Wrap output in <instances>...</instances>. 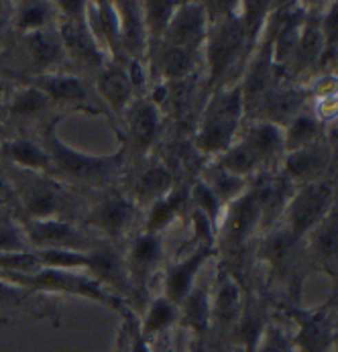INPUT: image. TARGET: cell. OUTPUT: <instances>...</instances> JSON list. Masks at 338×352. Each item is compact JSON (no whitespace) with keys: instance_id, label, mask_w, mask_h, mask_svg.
Segmentation results:
<instances>
[{"instance_id":"1","label":"cell","mask_w":338,"mask_h":352,"mask_svg":"<svg viewBox=\"0 0 338 352\" xmlns=\"http://www.w3.org/2000/svg\"><path fill=\"white\" fill-rule=\"evenodd\" d=\"M55 120L51 122L45 131V145L43 149L47 151L51 159V169L82 182V184H104L108 182L125 163V149H118L112 155H88V153L78 151L70 147L55 131Z\"/></svg>"},{"instance_id":"2","label":"cell","mask_w":338,"mask_h":352,"mask_svg":"<svg viewBox=\"0 0 338 352\" xmlns=\"http://www.w3.org/2000/svg\"><path fill=\"white\" fill-rule=\"evenodd\" d=\"M244 114L241 86L218 90L204 108L196 147L208 155H222L233 143Z\"/></svg>"},{"instance_id":"3","label":"cell","mask_w":338,"mask_h":352,"mask_svg":"<svg viewBox=\"0 0 338 352\" xmlns=\"http://www.w3.org/2000/svg\"><path fill=\"white\" fill-rule=\"evenodd\" d=\"M0 279L21 285L25 289L37 292V294L80 296V298L94 300L102 305H108V307H120L118 298L110 296L98 279H94L90 273H82V271H63V269H47V267H41L39 271L29 273V275L0 271Z\"/></svg>"},{"instance_id":"4","label":"cell","mask_w":338,"mask_h":352,"mask_svg":"<svg viewBox=\"0 0 338 352\" xmlns=\"http://www.w3.org/2000/svg\"><path fill=\"white\" fill-rule=\"evenodd\" d=\"M237 10L239 6L237 2H233V6L220 12V19L212 21V27L208 29L206 47H208V67L212 80H220L246 45L249 33Z\"/></svg>"},{"instance_id":"5","label":"cell","mask_w":338,"mask_h":352,"mask_svg":"<svg viewBox=\"0 0 338 352\" xmlns=\"http://www.w3.org/2000/svg\"><path fill=\"white\" fill-rule=\"evenodd\" d=\"M335 184L332 182H314L302 186L291 194L284 216L288 218L286 230L293 239H302L314 230L332 210H335Z\"/></svg>"},{"instance_id":"6","label":"cell","mask_w":338,"mask_h":352,"mask_svg":"<svg viewBox=\"0 0 338 352\" xmlns=\"http://www.w3.org/2000/svg\"><path fill=\"white\" fill-rule=\"evenodd\" d=\"M21 228L33 251H92V241L80 228H76L63 218H29Z\"/></svg>"},{"instance_id":"7","label":"cell","mask_w":338,"mask_h":352,"mask_svg":"<svg viewBox=\"0 0 338 352\" xmlns=\"http://www.w3.org/2000/svg\"><path fill=\"white\" fill-rule=\"evenodd\" d=\"M210 19L206 4L202 2H180L161 41L169 47L188 51L196 55L206 45Z\"/></svg>"},{"instance_id":"8","label":"cell","mask_w":338,"mask_h":352,"mask_svg":"<svg viewBox=\"0 0 338 352\" xmlns=\"http://www.w3.org/2000/svg\"><path fill=\"white\" fill-rule=\"evenodd\" d=\"M14 182L19 186L21 200L31 220L59 218L57 214L63 204V194L55 182H51L37 171H25V169L17 171Z\"/></svg>"},{"instance_id":"9","label":"cell","mask_w":338,"mask_h":352,"mask_svg":"<svg viewBox=\"0 0 338 352\" xmlns=\"http://www.w3.org/2000/svg\"><path fill=\"white\" fill-rule=\"evenodd\" d=\"M259 226H261V210L253 188L249 186V190L242 196L224 208L216 230L222 232V239L229 247L237 249L253 236V232Z\"/></svg>"},{"instance_id":"10","label":"cell","mask_w":338,"mask_h":352,"mask_svg":"<svg viewBox=\"0 0 338 352\" xmlns=\"http://www.w3.org/2000/svg\"><path fill=\"white\" fill-rule=\"evenodd\" d=\"M242 292L229 269H218L216 285L210 287V320L222 330H233L242 314Z\"/></svg>"},{"instance_id":"11","label":"cell","mask_w":338,"mask_h":352,"mask_svg":"<svg viewBox=\"0 0 338 352\" xmlns=\"http://www.w3.org/2000/svg\"><path fill=\"white\" fill-rule=\"evenodd\" d=\"M214 254V247H198L188 256H182L180 261L171 263L165 271V300L180 307L182 302L188 298L193 289L196 279L202 271V265Z\"/></svg>"},{"instance_id":"12","label":"cell","mask_w":338,"mask_h":352,"mask_svg":"<svg viewBox=\"0 0 338 352\" xmlns=\"http://www.w3.org/2000/svg\"><path fill=\"white\" fill-rule=\"evenodd\" d=\"M297 320V336L293 342L299 352H330L337 342L332 318L326 309L316 311H293Z\"/></svg>"},{"instance_id":"13","label":"cell","mask_w":338,"mask_h":352,"mask_svg":"<svg viewBox=\"0 0 338 352\" xmlns=\"http://www.w3.org/2000/svg\"><path fill=\"white\" fill-rule=\"evenodd\" d=\"M59 41L63 51H67L74 59L80 63L92 65V67H106V51L100 47L94 35L88 29L86 14L80 19H67L59 25Z\"/></svg>"},{"instance_id":"14","label":"cell","mask_w":338,"mask_h":352,"mask_svg":"<svg viewBox=\"0 0 338 352\" xmlns=\"http://www.w3.org/2000/svg\"><path fill=\"white\" fill-rule=\"evenodd\" d=\"M49 102H57L63 106H76L86 112H98L96 108L88 102V90L84 82L76 76L67 74H55V72H43L35 78V84Z\"/></svg>"},{"instance_id":"15","label":"cell","mask_w":338,"mask_h":352,"mask_svg":"<svg viewBox=\"0 0 338 352\" xmlns=\"http://www.w3.org/2000/svg\"><path fill=\"white\" fill-rule=\"evenodd\" d=\"M330 149L320 145V143H314V145H308L304 149H297V151L286 153V159H284V175L290 179V182H302L304 186L306 184H314V182H320L322 173L326 171V167L330 165Z\"/></svg>"},{"instance_id":"16","label":"cell","mask_w":338,"mask_h":352,"mask_svg":"<svg viewBox=\"0 0 338 352\" xmlns=\"http://www.w3.org/2000/svg\"><path fill=\"white\" fill-rule=\"evenodd\" d=\"M133 214H135L133 201L120 198V196H110L94 206V210L88 216V224L92 228H96L98 232H102L110 239H116L129 228Z\"/></svg>"},{"instance_id":"17","label":"cell","mask_w":338,"mask_h":352,"mask_svg":"<svg viewBox=\"0 0 338 352\" xmlns=\"http://www.w3.org/2000/svg\"><path fill=\"white\" fill-rule=\"evenodd\" d=\"M118 19H120V50L127 51L131 59H139L149 51L143 10L139 2H116Z\"/></svg>"},{"instance_id":"18","label":"cell","mask_w":338,"mask_h":352,"mask_svg":"<svg viewBox=\"0 0 338 352\" xmlns=\"http://www.w3.org/2000/svg\"><path fill=\"white\" fill-rule=\"evenodd\" d=\"M290 184L291 182L286 175H263L257 179L255 186H251L261 210V226H267L273 218L286 212V206L293 194Z\"/></svg>"},{"instance_id":"19","label":"cell","mask_w":338,"mask_h":352,"mask_svg":"<svg viewBox=\"0 0 338 352\" xmlns=\"http://www.w3.org/2000/svg\"><path fill=\"white\" fill-rule=\"evenodd\" d=\"M241 141L265 165L273 157L286 153V129L271 120H259L249 129Z\"/></svg>"},{"instance_id":"20","label":"cell","mask_w":338,"mask_h":352,"mask_svg":"<svg viewBox=\"0 0 338 352\" xmlns=\"http://www.w3.org/2000/svg\"><path fill=\"white\" fill-rule=\"evenodd\" d=\"M178 311H180L178 324L188 328L193 336H204L212 326V320H210V285L196 283L192 292L188 294V298L178 307Z\"/></svg>"},{"instance_id":"21","label":"cell","mask_w":338,"mask_h":352,"mask_svg":"<svg viewBox=\"0 0 338 352\" xmlns=\"http://www.w3.org/2000/svg\"><path fill=\"white\" fill-rule=\"evenodd\" d=\"M98 92L110 108H114V110L127 108L135 94L133 84L127 74V67H123L120 63L106 65L98 78Z\"/></svg>"},{"instance_id":"22","label":"cell","mask_w":338,"mask_h":352,"mask_svg":"<svg viewBox=\"0 0 338 352\" xmlns=\"http://www.w3.org/2000/svg\"><path fill=\"white\" fill-rule=\"evenodd\" d=\"M161 131L159 108L151 102H141L131 110V143L137 153L147 151Z\"/></svg>"},{"instance_id":"23","label":"cell","mask_w":338,"mask_h":352,"mask_svg":"<svg viewBox=\"0 0 338 352\" xmlns=\"http://www.w3.org/2000/svg\"><path fill=\"white\" fill-rule=\"evenodd\" d=\"M304 102H306V92L304 90H295V88L269 90L261 100V108L265 112L263 120H271L275 124L286 126L295 114L302 112Z\"/></svg>"},{"instance_id":"24","label":"cell","mask_w":338,"mask_h":352,"mask_svg":"<svg viewBox=\"0 0 338 352\" xmlns=\"http://www.w3.org/2000/svg\"><path fill=\"white\" fill-rule=\"evenodd\" d=\"M171 190H173V173L169 165L155 161V163H149L139 173L137 186H135V198L143 204H153L159 198H163L165 194H169Z\"/></svg>"},{"instance_id":"25","label":"cell","mask_w":338,"mask_h":352,"mask_svg":"<svg viewBox=\"0 0 338 352\" xmlns=\"http://www.w3.org/2000/svg\"><path fill=\"white\" fill-rule=\"evenodd\" d=\"M322 51H324V41L320 33V23L316 19H306L302 25V33L293 51V57H291L293 72H304L312 65H318Z\"/></svg>"},{"instance_id":"26","label":"cell","mask_w":338,"mask_h":352,"mask_svg":"<svg viewBox=\"0 0 338 352\" xmlns=\"http://www.w3.org/2000/svg\"><path fill=\"white\" fill-rule=\"evenodd\" d=\"M4 157L17 167L25 171H51V159L43 147L27 139H14L2 143Z\"/></svg>"},{"instance_id":"27","label":"cell","mask_w":338,"mask_h":352,"mask_svg":"<svg viewBox=\"0 0 338 352\" xmlns=\"http://www.w3.org/2000/svg\"><path fill=\"white\" fill-rule=\"evenodd\" d=\"M163 258V247L161 236L157 234H139L129 252V271L137 279H145L149 273L155 271V267Z\"/></svg>"},{"instance_id":"28","label":"cell","mask_w":338,"mask_h":352,"mask_svg":"<svg viewBox=\"0 0 338 352\" xmlns=\"http://www.w3.org/2000/svg\"><path fill=\"white\" fill-rule=\"evenodd\" d=\"M186 198H188V194L184 190L173 188L169 194H165L163 198L153 201L151 208H149V216H147L145 222L147 234H157L159 236L176 220V216L182 212Z\"/></svg>"},{"instance_id":"29","label":"cell","mask_w":338,"mask_h":352,"mask_svg":"<svg viewBox=\"0 0 338 352\" xmlns=\"http://www.w3.org/2000/svg\"><path fill=\"white\" fill-rule=\"evenodd\" d=\"M25 47L39 69H49L63 59V47L59 37L47 29L25 33Z\"/></svg>"},{"instance_id":"30","label":"cell","mask_w":338,"mask_h":352,"mask_svg":"<svg viewBox=\"0 0 338 352\" xmlns=\"http://www.w3.org/2000/svg\"><path fill=\"white\" fill-rule=\"evenodd\" d=\"M178 320H180V311L173 303L167 302L165 298H155L147 307L139 332L143 334V338L151 342V340L163 336L171 326H176Z\"/></svg>"},{"instance_id":"31","label":"cell","mask_w":338,"mask_h":352,"mask_svg":"<svg viewBox=\"0 0 338 352\" xmlns=\"http://www.w3.org/2000/svg\"><path fill=\"white\" fill-rule=\"evenodd\" d=\"M284 129H286V153H290L318 143V137L322 133V122L316 114L302 110Z\"/></svg>"},{"instance_id":"32","label":"cell","mask_w":338,"mask_h":352,"mask_svg":"<svg viewBox=\"0 0 338 352\" xmlns=\"http://www.w3.org/2000/svg\"><path fill=\"white\" fill-rule=\"evenodd\" d=\"M202 182L216 194V198L222 201L224 208L249 190V182H246V179L229 173V171L222 169L220 165L208 167V169L204 171Z\"/></svg>"},{"instance_id":"33","label":"cell","mask_w":338,"mask_h":352,"mask_svg":"<svg viewBox=\"0 0 338 352\" xmlns=\"http://www.w3.org/2000/svg\"><path fill=\"white\" fill-rule=\"evenodd\" d=\"M193 67H196V55L169 47L165 43L161 45L157 61H155V69H159L165 80H171V82L186 80L193 72Z\"/></svg>"},{"instance_id":"34","label":"cell","mask_w":338,"mask_h":352,"mask_svg":"<svg viewBox=\"0 0 338 352\" xmlns=\"http://www.w3.org/2000/svg\"><path fill=\"white\" fill-rule=\"evenodd\" d=\"M216 165H220L229 173H233L237 177H242V179H246L253 173H257L263 167L261 159L251 151L242 141H235L226 151L222 153V155H218Z\"/></svg>"},{"instance_id":"35","label":"cell","mask_w":338,"mask_h":352,"mask_svg":"<svg viewBox=\"0 0 338 352\" xmlns=\"http://www.w3.org/2000/svg\"><path fill=\"white\" fill-rule=\"evenodd\" d=\"M88 273L100 283H110L116 287H125V267L118 254L108 249H92L90 251V269Z\"/></svg>"},{"instance_id":"36","label":"cell","mask_w":338,"mask_h":352,"mask_svg":"<svg viewBox=\"0 0 338 352\" xmlns=\"http://www.w3.org/2000/svg\"><path fill=\"white\" fill-rule=\"evenodd\" d=\"M310 234L316 258L332 267V263L337 261V208L314 230H310Z\"/></svg>"},{"instance_id":"37","label":"cell","mask_w":338,"mask_h":352,"mask_svg":"<svg viewBox=\"0 0 338 352\" xmlns=\"http://www.w3.org/2000/svg\"><path fill=\"white\" fill-rule=\"evenodd\" d=\"M178 0H155V2H141V10H143V21H145L147 35L149 41L151 39H161L176 8H178Z\"/></svg>"},{"instance_id":"38","label":"cell","mask_w":338,"mask_h":352,"mask_svg":"<svg viewBox=\"0 0 338 352\" xmlns=\"http://www.w3.org/2000/svg\"><path fill=\"white\" fill-rule=\"evenodd\" d=\"M53 6L49 2H21L14 10V25L23 33H33L47 29Z\"/></svg>"},{"instance_id":"39","label":"cell","mask_w":338,"mask_h":352,"mask_svg":"<svg viewBox=\"0 0 338 352\" xmlns=\"http://www.w3.org/2000/svg\"><path fill=\"white\" fill-rule=\"evenodd\" d=\"M49 104H51L49 98L37 86H27L19 90L14 98L10 100V114L17 118H29V116L43 112Z\"/></svg>"},{"instance_id":"40","label":"cell","mask_w":338,"mask_h":352,"mask_svg":"<svg viewBox=\"0 0 338 352\" xmlns=\"http://www.w3.org/2000/svg\"><path fill=\"white\" fill-rule=\"evenodd\" d=\"M190 198H192V201L196 204V210L202 212V214L208 218V222L214 226V230H216V228H218V222H220V218H222V212H224L222 201L216 198V194H214L202 179L196 182L192 186Z\"/></svg>"},{"instance_id":"41","label":"cell","mask_w":338,"mask_h":352,"mask_svg":"<svg viewBox=\"0 0 338 352\" xmlns=\"http://www.w3.org/2000/svg\"><path fill=\"white\" fill-rule=\"evenodd\" d=\"M33 251L25 239L23 228L8 216H0V252Z\"/></svg>"},{"instance_id":"42","label":"cell","mask_w":338,"mask_h":352,"mask_svg":"<svg viewBox=\"0 0 338 352\" xmlns=\"http://www.w3.org/2000/svg\"><path fill=\"white\" fill-rule=\"evenodd\" d=\"M37 298V292L25 289L21 285H14L10 281L0 279V311L4 309H19L25 307Z\"/></svg>"},{"instance_id":"43","label":"cell","mask_w":338,"mask_h":352,"mask_svg":"<svg viewBox=\"0 0 338 352\" xmlns=\"http://www.w3.org/2000/svg\"><path fill=\"white\" fill-rule=\"evenodd\" d=\"M253 352H297V351H295L293 342H291L290 338H288V336H286L277 326L267 324V328H265V332H263V336H261V340H259L257 349H255Z\"/></svg>"},{"instance_id":"44","label":"cell","mask_w":338,"mask_h":352,"mask_svg":"<svg viewBox=\"0 0 338 352\" xmlns=\"http://www.w3.org/2000/svg\"><path fill=\"white\" fill-rule=\"evenodd\" d=\"M125 352H153V346H151V342L143 338V334L139 332V328L133 332V336H131V340H129V349Z\"/></svg>"},{"instance_id":"45","label":"cell","mask_w":338,"mask_h":352,"mask_svg":"<svg viewBox=\"0 0 338 352\" xmlns=\"http://www.w3.org/2000/svg\"><path fill=\"white\" fill-rule=\"evenodd\" d=\"M206 336V334H204ZM204 336H193L192 346H190V352H214L204 340Z\"/></svg>"},{"instance_id":"46","label":"cell","mask_w":338,"mask_h":352,"mask_svg":"<svg viewBox=\"0 0 338 352\" xmlns=\"http://www.w3.org/2000/svg\"><path fill=\"white\" fill-rule=\"evenodd\" d=\"M151 346H153V352H169V349H165L161 340H157V342H155V344H151Z\"/></svg>"},{"instance_id":"47","label":"cell","mask_w":338,"mask_h":352,"mask_svg":"<svg viewBox=\"0 0 338 352\" xmlns=\"http://www.w3.org/2000/svg\"><path fill=\"white\" fill-rule=\"evenodd\" d=\"M2 31H4V19H2V14H0V35H2Z\"/></svg>"},{"instance_id":"48","label":"cell","mask_w":338,"mask_h":352,"mask_svg":"<svg viewBox=\"0 0 338 352\" xmlns=\"http://www.w3.org/2000/svg\"><path fill=\"white\" fill-rule=\"evenodd\" d=\"M237 352H241V351H237Z\"/></svg>"}]
</instances>
